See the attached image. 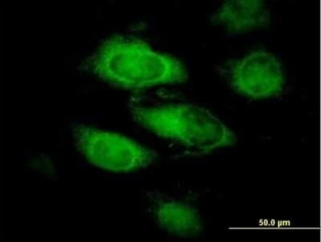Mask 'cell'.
<instances>
[{"label": "cell", "mask_w": 321, "mask_h": 242, "mask_svg": "<svg viewBox=\"0 0 321 242\" xmlns=\"http://www.w3.org/2000/svg\"><path fill=\"white\" fill-rule=\"evenodd\" d=\"M79 150L92 163L112 171L126 172L150 161V153L131 139L114 133L80 128L77 132Z\"/></svg>", "instance_id": "obj_1"}, {"label": "cell", "mask_w": 321, "mask_h": 242, "mask_svg": "<svg viewBox=\"0 0 321 242\" xmlns=\"http://www.w3.org/2000/svg\"><path fill=\"white\" fill-rule=\"evenodd\" d=\"M135 122L158 134L180 138L189 132L221 128L223 125L212 115L193 108H168L138 112Z\"/></svg>", "instance_id": "obj_2"}]
</instances>
